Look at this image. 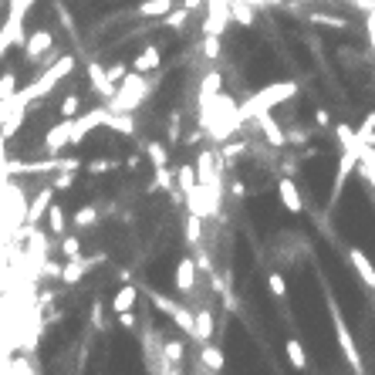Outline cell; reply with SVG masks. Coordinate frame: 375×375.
Masks as SVG:
<instances>
[{"mask_svg": "<svg viewBox=\"0 0 375 375\" xmlns=\"http://www.w3.org/2000/svg\"><path fill=\"white\" fill-rule=\"evenodd\" d=\"M71 224H75L78 230H92V226L102 224V210L98 207H81L75 217H71Z\"/></svg>", "mask_w": 375, "mask_h": 375, "instance_id": "7402d4cb", "label": "cell"}, {"mask_svg": "<svg viewBox=\"0 0 375 375\" xmlns=\"http://www.w3.org/2000/svg\"><path fill=\"white\" fill-rule=\"evenodd\" d=\"M176 186H179V193H183V196H186V193H193V189L200 186L196 166H179V169H176Z\"/></svg>", "mask_w": 375, "mask_h": 375, "instance_id": "603a6c76", "label": "cell"}, {"mask_svg": "<svg viewBox=\"0 0 375 375\" xmlns=\"http://www.w3.org/2000/svg\"><path fill=\"white\" fill-rule=\"evenodd\" d=\"M267 291H271L274 298H287V281H284L281 271H271V274H267Z\"/></svg>", "mask_w": 375, "mask_h": 375, "instance_id": "83f0119b", "label": "cell"}, {"mask_svg": "<svg viewBox=\"0 0 375 375\" xmlns=\"http://www.w3.org/2000/svg\"><path fill=\"white\" fill-rule=\"evenodd\" d=\"M169 142H146L142 146V152H146V159L152 163V169H169V149H166Z\"/></svg>", "mask_w": 375, "mask_h": 375, "instance_id": "e0dca14e", "label": "cell"}, {"mask_svg": "<svg viewBox=\"0 0 375 375\" xmlns=\"http://www.w3.org/2000/svg\"><path fill=\"white\" fill-rule=\"evenodd\" d=\"M213 335H217V318H213L210 308H200V311H196V328H193V335L189 338H196L200 345H207Z\"/></svg>", "mask_w": 375, "mask_h": 375, "instance_id": "4fadbf2b", "label": "cell"}, {"mask_svg": "<svg viewBox=\"0 0 375 375\" xmlns=\"http://www.w3.org/2000/svg\"><path fill=\"white\" fill-rule=\"evenodd\" d=\"M358 172L362 179L375 189V146L372 142H362V156H358Z\"/></svg>", "mask_w": 375, "mask_h": 375, "instance_id": "2e32d148", "label": "cell"}, {"mask_svg": "<svg viewBox=\"0 0 375 375\" xmlns=\"http://www.w3.org/2000/svg\"><path fill=\"white\" fill-rule=\"evenodd\" d=\"M226 193H230V196H233V200H244V196H247V186H244V179H230V183H226Z\"/></svg>", "mask_w": 375, "mask_h": 375, "instance_id": "836d02e7", "label": "cell"}, {"mask_svg": "<svg viewBox=\"0 0 375 375\" xmlns=\"http://www.w3.org/2000/svg\"><path fill=\"white\" fill-rule=\"evenodd\" d=\"M135 301H139V284L125 281L112 294V304H109V308H112L115 315H122V311H132V308H135Z\"/></svg>", "mask_w": 375, "mask_h": 375, "instance_id": "7c38bea8", "label": "cell"}, {"mask_svg": "<svg viewBox=\"0 0 375 375\" xmlns=\"http://www.w3.org/2000/svg\"><path fill=\"white\" fill-rule=\"evenodd\" d=\"M11 375H34V369H31L27 358H14V362H11Z\"/></svg>", "mask_w": 375, "mask_h": 375, "instance_id": "d6a6232c", "label": "cell"}, {"mask_svg": "<svg viewBox=\"0 0 375 375\" xmlns=\"http://www.w3.org/2000/svg\"><path fill=\"white\" fill-rule=\"evenodd\" d=\"M278 196H281V203L287 207V213H294V217L304 213V200H301V193L291 176H281V179H278Z\"/></svg>", "mask_w": 375, "mask_h": 375, "instance_id": "9c48e42d", "label": "cell"}, {"mask_svg": "<svg viewBox=\"0 0 375 375\" xmlns=\"http://www.w3.org/2000/svg\"><path fill=\"white\" fill-rule=\"evenodd\" d=\"M172 0H142L139 7H135V14L139 18H152V20H163L166 14H172Z\"/></svg>", "mask_w": 375, "mask_h": 375, "instance_id": "9a60e30c", "label": "cell"}, {"mask_svg": "<svg viewBox=\"0 0 375 375\" xmlns=\"http://www.w3.org/2000/svg\"><path fill=\"white\" fill-rule=\"evenodd\" d=\"M315 122H318L321 129H328V125H332V115H328V109H318V112H315Z\"/></svg>", "mask_w": 375, "mask_h": 375, "instance_id": "d590c367", "label": "cell"}, {"mask_svg": "<svg viewBox=\"0 0 375 375\" xmlns=\"http://www.w3.org/2000/svg\"><path fill=\"white\" fill-rule=\"evenodd\" d=\"M18 71H7V75H0V102H11L14 95H18Z\"/></svg>", "mask_w": 375, "mask_h": 375, "instance_id": "f1b7e54d", "label": "cell"}, {"mask_svg": "<svg viewBox=\"0 0 375 375\" xmlns=\"http://www.w3.org/2000/svg\"><path fill=\"white\" fill-rule=\"evenodd\" d=\"M64 210L57 207V203H51V210H48V230L55 233V237H64Z\"/></svg>", "mask_w": 375, "mask_h": 375, "instance_id": "d4e9b609", "label": "cell"}, {"mask_svg": "<svg viewBox=\"0 0 375 375\" xmlns=\"http://www.w3.org/2000/svg\"><path fill=\"white\" fill-rule=\"evenodd\" d=\"M139 163H142V159H139V156H129V159H125V163H122V166L129 169V172H139Z\"/></svg>", "mask_w": 375, "mask_h": 375, "instance_id": "8d00e7d4", "label": "cell"}, {"mask_svg": "<svg viewBox=\"0 0 375 375\" xmlns=\"http://www.w3.org/2000/svg\"><path fill=\"white\" fill-rule=\"evenodd\" d=\"M55 193L57 189L48 183V186L41 189V193H34V200H31V207H27V217H24V226H20V233H18V240H24L27 233H34L41 224V217L51 210V203H55Z\"/></svg>", "mask_w": 375, "mask_h": 375, "instance_id": "3957f363", "label": "cell"}, {"mask_svg": "<svg viewBox=\"0 0 375 375\" xmlns=\"http://www.w3.org/2000/svg\"><path fill=\"white\" fill-rule=\"evenodd\" d=\"M102 261H105V254L88 257V261H81V257H78V261H71L68 267H61V281H64V284H78L85 274H88V271H92V267H98Z\"/></svg>", "mask_w": 375, "mask_h": 375, "instance_id": "8fae6325", "label": "cell"}, {"mask_svg": "<svg viewBox=\"0 0 375 375\" xmlns=\"http://www.w3.org/2000/svg\"><path fill=\"white\" fill-rule=\"evenodd\" d=\"M348 261H352V267L358 271V278L369 284V291H375V264L365 257V250L352 247V250H348Z\"/></svg>", "mask_w": 375, "mask_h": 375, "instance_id": "5bb4252c", "label": "cell"}, {"mask_svg": "<svg viewBox=\"0 0 375 375\" xmlns=\"http://www.w3.org/2000/svg\"><path fill=\"white\" fill-rule=\"evenodd\" d=\"M315 24H325V27H335V31H345L348 27V20L345 18H332V14H311Z\"/></svg>", "mask_w": 375, "mask_h": 375, "instance_id": "4dcf8cb0", "label": "cell"}, {"mask_svg": "<svg viewBox=\"0 0 375 375\" xmlns=\"http://www.w3.org/2000/svg\"><path fill=\"white\" fill-rule=\"evenodd\" d=\"M284 355H287V362H291V369H308V352H304V345H301L298 338H287L284 341Z\"/></svg>", "mask_w": 375, "mask_h": 375, "instance_id": "ac0fdd59", "label": "cell"}, {"mask_svg": "<svg viewBox=\"0 0 375 375\" xmlns=\"http://www.w3.org/2000/svg\"><path fill=\"white\" fill-rule=\"evenodd\" d=\"M115 325L125 328V332H135V328H139V318H135L132 311H122V315H115Z\"/></svg>", "mask_w": 375, "mask_h": 375, "instance_id": "1f68e13d", "label": "cell"}, {"mask_svg": "<svg viewBox=\"0 0 375 375\" xmlns=\"http://www.w3.org/2000/svg\"><path fill=\"white\" fill-rule=\"evenodd\" d=\"M224 352H220V348H217V345H200V362H203V369H210V372H220V369H224Z\"/></svg>", "mask_w": 375, "mask_h": 375, "instance_id": "ffe728a7", "label": "cell"}, {"mask_svg": "<svg viewBox=\"0 0 375 375\" xmlns=\"http://www.w3.org/2000/svg\"><path fill=\"white\" fill-rule=\"evenodd\" d=\"M163 64V48L159 44H149V48H142L139 55L132 57V71H139V75H149Z\"/></svg>", "mask_w": 375, "mask_h": 375, "instance_id": "30bf717a", "label": "cell"}, {"mask_svg": "<svg viewBox=\"0 0 375 375\" xmlns=\"http://www.w3.org/2000/svg\"><path fill=\"white\" fill-rule=\"evenodd\" d=\"M183 355H186V345L179 338H166L163 341V362L166 365H183Z\"/></svg>", "mask_w": 375, "mask_h": 375, "instance_id": "44dd1931", "label": "cell"}, {"mask_svg": "<svg viewBox=\"0 0 375 375\" xmlns=\"http://www.w3.org/2000/svg\"><path fill=\"white\" fill-rule=\"evenodd\" d=\"M51 51V34L41 27V31H31L27 41H24V57H27V64H41V55H48Z\"/></svg>", "mask_w": 375, "mask_h": 375, "instance_id": "52a82bcc", "label": "cell"}, {"mask_svg": "<svg viewBox=\"0 0 375 375\" xmlns=\"http://www.w3.org/2000/svg\"><path fill=\"white\" fill-rule=\"evenodd\" d=\"M172 284H176V291L189 298L193 291H196V261L193 257H179L176 264V274H172Z\"/></svg>", "mask_w": 375, "mask_h": 375, "instance_id": "8992f818", "label": "cell"}, {"mask_svg": "<svg viewBox=\"0 0 375 375\" xmlns=\"http://www.w3.org/2000/svg\"><path fill=\"white\" fill-rule=\"evenodd\" d=\"M85 166H88V172H92V176H105V172H112V169H118L122 163H118V159H112V156H102V159L95 156L92 163H85Z\"/></svg>", "mask_w": 375, "mask_h": 375, "instance_id": "cb8c5ba5", "label": "cell"}, {"mask_svg": "<svg viewBox=\"0 0 375 375\" xmlns=\"http://www.w3.org/2000/svg\"><path fill=\"white\" fill-rule=\"evenodd\" d=\"M200 233H203V217L189 213L186 217V244H196V240H200Z\"/></svg>", "mask_w": 375, "mask_h": 375, "instance_id": "f546056e", "label": "cell"}, {"mask_svg": "<svg viewBox=\"0 0 375 375\" xmlns=\"http://www.w3.org/2000/svg\"><path fill=\"white\" fill-rule=\"evenodd\" d=\"M294 95H298V81H278V85H267V88L254 92L244 105H240V122H254L257 115L271 112L274 105H281V102L294 98Z\"/></svg>", "mask_w": 375, "mask_h": 375, "instance_id": "6da1fadb", "label": "cell"}, {"mask_svg": "<svg viewBox=\"0 0 375 375\" xmlns=\"http://www.w3.org/2000/svg\"><path fill=\"white\" fill-rule=\"evenodd\" d=\"M369 48L375 51V31H369Z\"/></svg>", "mask_w": 375, "mask_h": 375, "instance_id": "74e56055", "label": "cell"}, {"mask_svg": "<svg viewBox=\"0 0 375 375\" xmlns=\"http://www.w3.org/2000/svg\"><path fill=\"white\" fill-rule=\"evenodd\" d=\"M332 321H335V335H338V348L345 352V362H348V369L355 375H362V355H358V345L355 338H352V332H348V325H345V318L338 315V308L332 304Z\"/></svg>", "mask_w": 375, "mask_h": 375, "instance_id": "277c9868", "label": "cell"}, {"mask_svg": "<svg viewBox=\"0 0 375 375\" xmlns=\"http://www.w3.org/2000/svg\"><path fill=\"white\" fill-rule=\"evenodd\" d=\"M146 98H149V81H146V75L129 71V75L122 78V85H118L115 98L109 102V109H115V112H135Z\"/></svg>", "mask_w": 375, "mask_h": 375, "instance_id": "7a4b0ae2", "label": "cell"}, {"mask_svg": "<svg viewBox=\"0 0 375 375\" xmlns=\"http://www.w3.org/2000/svg\"><path fill=\"white\" fill-rule=\"evenodd\" d=\"M105 125H109L112 132H118V135H135V122H132V115L115 112V109H109V118H105Z\"/></svg>", "mask_w": 375, "mask_h": 375, "instance_id": "d6986e66", "label": "cell"}, {"mask_svg": "<svg viewBox=\"0 0 375 375\" xmlns=\"http://www.w3.org/2000/svg\"><path fill=\"white\" fill-rule=\"evenodd\" d=\"M68 146H75V118H61L55 129L44 132V156H61Z\"/></svg>", "mask_w": 375, "mask_h": 375, "instance_id": "5b68a950", "label": "cell"}, {"mask_svg": "<svg viewBox=\"0 0 375 375\" xmlns=\"http://www.w3.org/2000/svg\"><path fill=\"white\" fill-rule=\"evenodd\" d=\"M57 250H61V257H68V261H78L81 257V237H61V244H57Z\"/></svg>", "mask_w": 375, "mask_h": 375, "instance_id": "484cf974", "label": "cell"}, {"mask_svg": "<svg viewBox=\"0 0 375 375\" xmlns=\"http://www.w3.org/2000/svg\"><path fill=\"white\" fill-rule=\"evenodd\" d=\"M375 132V112H369L362 118V125H358V139H365V135H372Z\"/></svg>", "mask_w": 375, "mask_h": 375, "instance_id": "e575fe53", "label": "cell"}, {"mask_svg": "<svg viewBox=\"0 0 375 375\" xmlns=\"http://www.w3.org/2000/svg\"><path fill=\"white\" fill-rule=\"evenodd\" d=\"M254 122L261 125L264 139H267V146H271V149H281V146H287V132H284L281 125H278V118H274V115H271V112L257 115Z\"/></svg>", "mask_w": 375, "mask_h": 375, "instance_id": "ba28073f", "label": "cell"}, {"mask_svg": "<svg viewBox=\"0 0 375 375\" xmlns=\"http://www.w3.org/2000/svg\"><path fill=\"white\" fill-rule=\"evenodd\" d=\"M78 112H81V98H78L75 92L64 95V98H61V105H57V115H61V118H75Z\"/></svg>", "mask_w": 375, "mask_h": 375, "instance_id": "4316f807", "label": "cell"}]
</instances>
